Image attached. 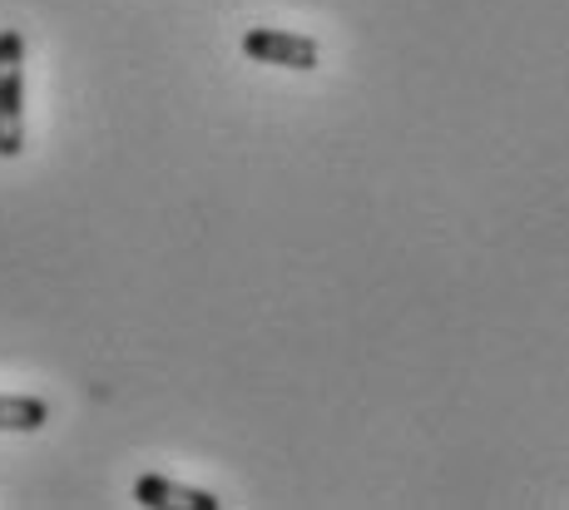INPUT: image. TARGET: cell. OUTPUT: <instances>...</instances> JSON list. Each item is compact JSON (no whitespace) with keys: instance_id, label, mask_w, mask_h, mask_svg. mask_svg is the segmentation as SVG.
Returning a JSON list of instances; mask_svg holds the SVG:
<instances>
[{"instance_id":"6da1fadb","label":"cell","mask_w":569,"mask_h":510,"mask_svg":"<svg viewBox=\"0 0 569 510\" xmlns=\"http://www.w3.org/2000/svg\"><path fill=\"white\" fill-rule=\"evenodd\" d=\"M26 149V40L0 30V159Z\"/></svg>"},{"instance_id":"7a4b0ae2","label":"cell","mask_w":569,"mask_h":510,"mask_svg":"<svg viewBox=\"0 0 569 510\" xmlns=\"http://www.w3.org/2000/svg\"><path fill=\"white\" fill-rule=\"evenodd\" d=\"M243 56L258 64H278V70H317V40L292 36V30H272V26H253L243 36Z\"/></svg>"},{"instance_id":"3957f363","label":"cell","mask_w":569,"mask_h":510,"mask_svg":"<svg viewBox=\"0 0 569 510\" xmlns=\"http://www.w3.org/2000/svg\"><path fill=\"white\" fill-rule=\"evenodd\" d=\"M134 501L139 506H179V510H218V496L199 491V486H179L169 476H139L134 481Z\"/></svg>"},{"instance_id":"277c9868","label":"cell","mask_w":569,"mask_h":510,"mask_svg":"<svg viewBox=\"0 0 569 510\" xmlns=\"http://www.w3.org/2000/svg\"><path fill=\"white\" fill-rule=\"evenodd\" d=\"M50 407L40 397H0V431H40Z\"/></svg>"}]
</instances>
